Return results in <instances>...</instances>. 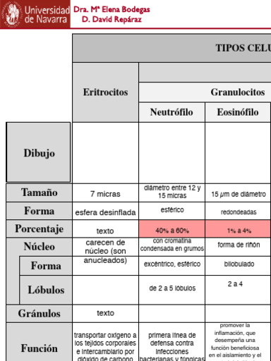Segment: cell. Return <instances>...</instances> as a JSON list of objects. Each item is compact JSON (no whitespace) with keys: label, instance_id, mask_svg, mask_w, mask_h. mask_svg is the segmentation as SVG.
<instances>
[{"label":"cell","instance_id":"obj_15","mask_svg":"<svg viewBox=\"0 0 271 361\" xmlns=\"http://www.w3.org/2000/svg\"><path fill=\"white\" fill-rule=\"evenodd\" d=\"M205 256H271V238H205Z\"/></svg>","mask_w":271,"mask_h":361},{"label":"cell","instance_id":"obj_18","mask_svg":"<svg viewBox=\"0 0 271 361\" xmlns=\"http://www.w3.org/2000/svg\"><path fill=\"white\" fill-rule=\"evenodd\" d=\"M6 238H73V220H6Z\"/></svg>","mask_w":271,"mask_h":361},{"label":"cell","instance_id":"obj_22","mask_svg":"<svg viewBox=\"0 0 271 361\" xmlns=\"http://www.w3.org/2000/svg\"><path fill=\"white\" fill-rule=\"evenodd\" d=\"M21 276L73 275V256L20 257Z\"/></svg>","mask_w":271,"mask_h":361},{"label":"cell","instance_id":"obj_5","mask_svg":"<svg viewBox=\"0 0 271 361\" xmlns=\"http://www.w3.org/2000/svg\"><path fill=\"white\" fill-rule=\"evenodd\" d=\"M205 256H139V276L205 274Z\"/></svg>","mask_w":271,"mask_h":361},{"label":"cell","instance_id":"obj_24","mask_svg":"<svg viewBox=\"0 0 271 361\" xmlns=\"http://www.w3.org/2000/svg\"><path fill=\"white\" fill-rule=\"evenodd\" d=\"M21 6L16 1H8L2 8L1 18L6 25L10 27L18 26L23 18Z\"/></svg>","mask_w":271,"mask_h":361},{"label":"cell","instance_id":"obj_3","mask_svg":"<svg viewBox=\"0 0 271 361\" xmlns=\"http://www.w3.org/2000/svg\"><path fill=\"white\" fill-rule=\"evenodd\" d=\"M6 202H73V183H6Z\"/></svg>","mask_w":271,"mask_h":361},{"label":"cell","instance_id":"obj_10","mask_svg":"<svg viewBox=\"0 0 271 361\" xmlns=\"http://www.w3.org/2000/svg\"><path fill=\"white\" fill-rule=\"evenodd\" d=\"M205 238H271V219H205Z\"/></svg>","mask_w":271,"mask_h":361},{"label":"cell","instance_id":"obj_23","mask_svg":"<svg viewBox=\"0 0 271 361\" xmlns=\"http://www.w3.org/2000/svg\"><path fill=\"white\" fill-rule=\"evenodd\" d=\"M205 190L174 192L150 188L147 183H139V202H204Z\"/></svg>","mask_w":271,"mask_h":361},{"label":"cell","instance_id":"obj_20","mask_svg":"<svg viewBox=\"0 0 271 361\" xmlns=\"http://www.w3.org/2000/svg\"><path fill=\"white\" fill-rule=\"evenodd\" d=\"M20 299L51 297L71 299L73 293V275L21 276Z\"/></svg>","mask_w":271,"mask_h":361},{"label":"cell","instance_id":"obj_2","mask_svg":"<svg viewBox=\"0 0 271 361\" xmlns=\"http://www.w3.org/2000/svg\"><path fill=\"white\" fill-rule=\"evenodd\" d=\"M205 305H243L253 295L271 291V276L205 275Z\"/></svg>","mask_w":271,"mask_h":361},{"label":"cell","instance_id":"obj_19","mask_svg":"<svg viewBox=\"0 0 271 361\" xmlns=\"http://www.w3.org/2000/svg\"><path fill=\"white\" fill-rule=\"evenodd\" d=\"M73 220H139V202H73Z\"/></svg>","mask_w":271,"mask_h":361},{"label":"cell","instance_id":"obj_14","mask_svg":"<svg viewBox=\"0 0 271 361\" xmlns=\"http://www.w3.org/2000/svg\"><path fill=\"white\" fill-rule=\"evenodd\" d=\"M204 202H139L140 220L205 219Z\"/></svg>","mask_w":271,"mask_h":361},{"label":"cell","instance_id":"obj_1","mask_svg":"<svg viewBox=\"0 0 271 361\" xmlns=\"http://www.w3.org/2000/svg\"><path fill=\"white\" fill-rule=\"evenodd\" d=\"M139 301L175 305H204V275L139 276Z\"/></svg>","mask_w":271,"mask_h":361},{"label":"cell","instance_id":"obj_11","mask_svg":"<svg viewBox=\"0 0 271 361\" xmlns=\"http://www.w3.org/2000/svg\"><path fill=\"white\" fill-rule=\"evenodd\" d=\"M205 200L271 202V183H205Z\"/></svg>","mask_w":271,"mask_h":361},{"label":"cell","instance_id":"obj_17","mask_svg":"<svg viewBox=\"0 0 271 361\" xmlns=\"http://www.w3.org/2000/svg\"><path fill=\"white\" fill-rule=\"evenodd\" d=\"M205 220L271 219V202H205Z\"/></svg>","mask_w":271,"mask_h":361},{"label":"cell","instance_id":"obj_4","mask_svg":"<svg viewBox=\"0 0 271 361\" xmlns=\"http://www.w3.org/2000/svg\"><path fill=\"white\" fill-rule=\"evenodd\" d=\"M73 276H139V256H73Z\"/></svg>","mask_w":271,"mask_h":361},{"label":"cell","instance_id":"obj_16","mask_svg":"<svg viewBox=\"0 0 271 361\" xmlns=\"http://www.w3.org/2000/svg\"><path fill=\"white\" fill-rule=\"evenodd\" d=\"M6 220H73V202H6Z\"/></svg>","mask_w":271,"mask_h":361},{"label":"cell","instance_id":"obj_7","mask_svg":"<svg viewBox=\"0 0 271 361\" xmlns=\"http://www.w3.org/2000/svg\"><path fill=\"white\" fill-rule=\"evenodd\" d=\"M139 202V183H73V202Z\"/></svg>","mask_w":271,"mask_h":361},{"label":"cell","instance_id":"obj_8","mask_svg":"<svg viewBox=\"0 0 271 361\" xmlns=\"http://www.w3.org/2000/svg\"><path fill=\"white\" fill-rule=\"evenodd\" d=\"M6 255L73 256V238H6Z\"/></svg>","mask_w":271,"mask_h":361},{"label":"cell","instance_id":"obj_9","mask_svg":"<svg viewBox=\"0 0 271 361\" xmlns=\"http://www.w3.org/2000/svg\"><path fill=\"white\" fill-rule=\"evenodd\" d=\"M73 256H139V238H73Z\"/></svg>","mask_w":271,"mask_h":361},{"label":"cell","instance_id":"obj_13","mask_svg":"<svg viewBox=\"0 0 271 361\" xmlns=\"http://www.w3.org/2000/svg\"><path fill=\"white\" fill-rule=\"evenodd\" d=\"M205 238H139V256H205Z\"/></svg>","mask_w":271,"mask_h":361},{"label":"cell","instance_id":"obj_6","mask_svg":"<svg viewBox=\"0 0 271 361\" xmlns=\"http://www.w3.org/2000/svg\"><path fill=\"white\" fill-rule=\"evenodd\" d=\"M207 276H271V256H205Z\"/></svg>","mask_w":271,"mask_h":361},{"label":"cell","instance_id":"obj_21","mask_svg":"<svg viewBox=\"0 0 271 361\" xmlns=\"http://www.w3.org/2000/svg\"><path fill=\"white\" fill-rule=\"evenodd\" d=\"M73 238H138V220H73Z\"/></svg>","mask_w":271,"mask_h":361},{"label":"cell","instance_id":"obj_12","mask_svg":"<svg viewBox=\"0 0 271 361\" xmlns=\"http://www.w3.org/2000/svg\"><path fill=\"white\" fill-rule=\"evenodd\" d=\"M138 238H205V219L138 220Z\"/></svg>","mask_w":271,"mask_h":361}]
</instances>
